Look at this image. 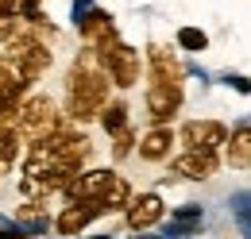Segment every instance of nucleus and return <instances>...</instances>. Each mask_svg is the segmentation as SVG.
<instances>
[{
	"mask_svg": "<svg viewBox=\"0 0 251 239\" xmlns=\"http://www.w3.org/2000/svg\"><path fill=\"white\" fill-rule=\"evenodd\" d=\"M108 96H112V81H108L104 66L97 58V50L93 47L77 50V58L66 73V116H70V123L97 120V112L104 108Z\"/></svg>",
	"mask_w": 251,
	"mask_h": 239,
	"instance_id": "obj_1",
	"label": "nucleus"
},
{
	"mask_svg": "<svg viewBox=\"0 0 251 239\" xmlns=\"http://www.w3.org/2000/svg\"><path fill=\"white\" fill-rule=\"evenodd\" d=\"M62 112H58V104L47 96V93H31V96H24L20 104H16V112H12V131L20 135V143L24 147H31L39 139H47L50 131H58L62 127Z\"/></svg>",
	"mask_w": 251,
	"mask_h": 239,
	"instance_id": "obj_2",
	"label": "nucleus"
},
{
	"mask_svg": "<svg viewBox=\"0 0 251 239\" xmlns=\"http://www.w3.org/2000/svg\"><path fill=\"white\" fill-rule=\"evenodd\" d=\"M93 50H97V58H100L108 81H112L116 89L139 85V77H143V58H139L135 47H127L124 39H112V43H100V47H93Z\"/></svg>",
	"mask_w": 251,
	"mask_h": 239,
	"instance_id": "obj_3",
	"label": "nucleus"
},
{
	"mask_svg": "<svg viewBox=\"0 0 251 239\" xmlns=\"http://www.w3.org/2000/svg\"><path fill=\"white\" fill-rule=\"evenodd\" d=\"M182 96H186V85H166V81H147V89H143L147 120H151V123H174V116L182 112Z\"/></svg>",
	"mask_w": 251,
	"mask_h": 239,
	"instance_id": "obj_4",
	"label": "nucleus"
},
{
	"mask_svg": "<svg viewBox=\"0 0 251 239\" xmlns=\"http://www.w3.org/2000/svg\"><path fill=\"white\" fill-rule=\"evenodd\" d=\"M104 216V205L100 201H70L58 216H54V232L62 239H74V236H81L93 220H100Z\"/></svg>",
	"mask_w": 251,
	"mask_h": 239,
	"instance_id": "obj_5",
	"label": "nucleus"
},
{
	"mask_svg": "<svg viewBox=\"0 0 251 239\" xmlns=\"http://www.w3.org/2000/svg\"><path fill=\"white\" fill-rule=\"evenodd\" d=\"M112 178H116V170H100V166H97V170H85V166H81L74 178L66 181L62 193L70 197V201H104Z\"/></svg>",
	"mask_w": 251,
	"mask_h": 239,
	"instance_id": "obj_6",
	"label": "nucleus"
},
{
	"mask_svg": "<svg viewBox=\"0 0 251 239\" xmlns=\"http://www.w3.org/2000/svg\"><path fill=\"white\" fill-rule=\"evenodd\" d=\"M120 212H124V220H127V228H131V232H147V228H155L158 220L166 216V205H162V197H158V193H139V197L131 193V197H127V205Z\"/></svg>",
	"mask_w": 251,
	"mask_h": 239,
	"instance_id": "obj_7",
	"label": "nucleus"
},
{
	"mask_svg": "<svg viewBox=\"0 0 251 239\" xmlns=\"http://www.w3.org/2000/svg\"><path fill=\"white\" fill-rule=\"evenodd\" d=\"M228 139V127L220 120H186L182 123V143L186 150H220Z\"/></svg>",
	"mask_w": 251,
	"mask_h": 239,
	"instance_id": "obj_8",
	"label": "nucleus"
},
{
	"mask_svg": "<svg viewBox=\"0 0 251 239\" xmlns=\"http://www.w3.org/2000/svg\"><path fill=\"white\" fill-rule=\"evenodd\" d=\"M170 170L189 181H209L220 170V158L217 150H182L178 158H170Z\"/></svg>",
	"mask_w": 251,
	"mask_h": 239,
	"instance_id": "obj_9",
	"label": "nucleus"
},
{
	"mask_svg": "<svg viewBox=\"0 0 251 239\" xmlns=\"http://www.w3.org/2000/svg\"><path fill=\"white\" fill-rule=\"evenodd\" d=\"M147 81H166V85H186L182 58L170 47H147Z\"/></svg>",
	"mask_w": 251,
	"mask_h": 239,
	"instance_id": "obj_10",
	"label": "nucleus"
},
{
	"mask_svg": "<svg viewBox=\"0 0 251 239\" xmlns=\"http://www.w3.org/2000/svg\"><path fill=\"white\" fill-rule=\"evenodd\" d=\"M31 85H35L31 73L12 58V54H4V50H0V96H4V100H24Z\"/></svg>",
	"mask_w": 251,
	"mask_h": 239,
	"instance_id": "obj_11",
	"label": "nucleus"
},
{
	"mask_svg": "<svg viewBox=\"0 0 251 239\" xmlns=\"http://www.w3.org/2000/svg\"><path fill=\"white\" fill-rule=\"evenodd\" d=\"M135 147H139V158H143V162H162V158H170V147H174L170 123H151V131H147Z\"/></svg>",
	"mask_w": 251,
	"mask_h": 239,
	"instance_id": "obj_12",
	"label": "nucleus"
},
{
	"mask_svg": "<svg viewBox=\"0 0 251 239\" xmlns=\"http://www.w3.org/2000/svg\"><path fill=\"white\" fill-rule=\"evenodd\" d=\"M81 39H85V47H100V43L120 39V31H116L112 16H108L104 8H93V12H85V20H81Z\"/></svg>",
	"mask_w": 251,
	"mask_h": 239,
	"instance_id": "obj_13",
	"label": "nucleus"
},
{
	"mask_svg": "<svg viewBox=\"0 0 251 239\" xmlns=\"http://www.w3.org/2000/svg\"><path fill=\"white\" fill-rule=\"evenodd\" d=\"M224 143H228V166L248 170V162H251V131H248V123H240V127L232 131V139H224Z\"/></svg>",
	"mask_w": 251,
	"mask_h": 239,
	"instance_id": "obj_14",
	"label": "nucleus"
},
{
	"mask_svg": "<svg viewBox=\"0 0 251 239\" xmlns=\"http://www.w3.org/2000/svg\"><path fill=\"white\" fill-rule=\"evenodd\" d=\"M20 150H24V143H20V135L8 127V123H0V181L12 174V166H16V158H20Z\"/></svg>",
	"mask_w": 251,
	"mask_h": 239,
	"instance_id": "obj_15",
	"label": "nucleus"
},
{
	"mask_svg": "<svg viewBox=\"0 0 251 239\" xmlns=\"http://www.w3.org/2000/svg\"><path fill=\"white\" fill-rule=\"evenodd\" d=\"M97 120H100V127H104V131H116V127L131 123V116H127V100H120V96L112 100V96H108V100H104V108L97 112Z\"/></svg>",
	"mask_w": 251,
	"mask_h": 239,
	"instance_id": "obj_16",
	"label": "nucleus"
},
{
	"mask_svg": "<svg viewBox=\"0 0 251 239\" xmlns=\"http://www.w3.org/2000/svg\"><path fill=\"white\" fill-rule=\"evenodd\" d=\"M108 139H112V158H116V162H124L127 154L135 150V127H131V123H124V127L108 131Z\"/></svg>",
	"mask_w": 251,
	"mask_h": 239,
	"instance_id": "obj_17",
	"label": "nucleus"
},
{
	"mask_svg": "<svg viewBox=\"0 0 251 239\" xmlns=\"http://www.w3.org/2000/svg\"><path fill=\"white\" fill-rule=\"evenodd\" d=\"M50 212H47V197H31L24 209L16 212V224H47Z\"/></svg>",
	"mask_w": 251,
	"mask_h": 239,
	"instance_id": "obj_18",
	"label": "nucleus"
},
{
	"mask_svg": "<svg viewBox=\"0 0 251 239\" xmlns=\"http://www.w3.org/2000/svg\"><path fill=\"white\" fill-rule=\"evenodd\" d=\"M20 27H24V16L16 8H0V43H8Z\"/></svg>",
	"mask_w": 251,
	"mask_h": 239,
	"instance_id": "obj_19",
	"label": "nucleus"
},
{
	"mask_svg": "<svg viewBox=\"0 0 251 239\" xmlns=\"http://www.w3.org/2000/svg\"><path fill=\"white\" fill-rule=\"evenodd\" d=\"M178 47H186V50H205L209 47V35L197 27H182L178 31Z\"/></svg>",
	"mask_w": 251,
	"mask_h": 239,
	"instance_id": "obj_20",
	"label": "nucleus"
},
{
	"mask_svg": "<svg viewBox=\"0 0 251 239\" xmlns=\"http://www.w3.org/2000/svg\"><path fill=\"white\" fill-rule=\"evenodd\" d=\"M16 104H20V100H4V96H0V123H12V112H16Z\"/></svg>",
	"mask_w": 251,
	"mask_h": 239,
	"instance_id": "obj_21",
	"label": "nucleus"
},
{
	"mask_svg": "<svg viewBox=\"0 0 251 239\" xmlns=\"http://www.w3.org/2000/svg\"><path fill=\"white\" fill-rule=\"evenodd\" d=\"M0 239H24V228H20V224H4V228H0Z\"/></svg>",
	"mask_w": 251,
	"mask_h": 239,
	"instance_id": "obj_22",
	"label": "nucleus"
}]
</instances>
